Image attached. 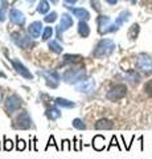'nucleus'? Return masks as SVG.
<instances>
[{"instance_id":"obj_1","label":"nucleus","mask_w":152,"mask_h":159,"mask_svg":"<svg viewBox=\"0 0 152 159\" xmlns=\"http://www.w3.org/2000/svg\"><path fill=\"white\" fill-rule=\"evenodd\" d=\"M115 51V43L110 39H103L98 43V45L94 49V57L97 58H102V57H107Z\"/></svg>"},{"instance_id":"obj_2","label":"nucleus","mask_w":152,"mask_h":159,"mask_svg":"<svg viewBox=\"0 0 152 159\" xmlns=\"http://www.w3.org/2000/svg\"><path fill=\"white\" fill-rule=\"evenodd\" d=\"M86 77V72L83 70L82 68H76V69H70L63 73V81L67 82V84H78L82 80H85Z\"/></svg>"},{"instance_id":"obj_3","label":"nucleus","mask_w":152,"mask_h":159,"mask_svg":"<svg viewBox=\"0 0 152 159\" xmlns=\"http://www.w3.org/2000/svg\"><path fill=\"white\" fill-rule=\"evenodd\" d=\"M15 127L20 129V130H29L33 127L32 118L29 116V113L27 110H23L15 119Z\"/></svg>"},{"instance_id":"obj_4","label":"nucleus","mask_w":152,"mask_h":159,"mask_svg":"<svg viewBox=\"0 0 152 159\" xmlns=\"http://www.w3.org/2000/svg\"><path fill=\"white\" fill-rule=\"evenodd\" d=\"M97 23H98V32H99L101 34H106V33L118 31L115 24H112L110 17H107V16H99L97 20Z\"/></svg>"},{"instance_id":"obj_5","label":"nucleus","mask_w":152,"mask_h":159,"mask_svg":"<svg viewBox=\"0 0 152 159\" xmlns=\"http://www.w3.org/2000/svg\"><path fill=\"white\" fill-rule=\"evenodd\" d=\"M127 94V88L126 85H123V84H118V85L115 86H112L109 92H107L106 94V97L109 101H112V102H115V101H119V99H122L124 96Z\"/></svg>"},{"instance_id":"obj_6","label":"nucleus","mask_w":152,"mask_h":159,"mask_svg":"<svg viewBox=\"0 0 152 159\" xmlns=\"http://www.w3.org/2000/svg\"><path fill=\"white\" fill-rule=\"evenodd\" d=\"M136 66L144 74H152V58L145 53H140L136 58Z\"/></svg>"},{"instance_id":"obj_7","label":"nucleus","mask_w":152,"mask_h":159,"mask_svg":"<svg viewBox=\"0 0 152 159\" xmlns=\"http://www.w3.org/2000/svg\"><path fill=\"white\" fill-rule=\"evenodd\" d=\"M23 105V101L21 98L16 96V94H12V96H9L6 98V102H4V109H6L7 113H15L16 110H19V107Z\"/></svg>"},{"instance_id":"obj_8","label":"nucleus","mask_w":152,"mask_h":159,"mask_svg":"<svg viewBox=\"0 0 152 159\" xmlns=\"http://www.w3.org/2000/svg\"><path fill=\"white\" fill-rule=\"evenodd\" d=\"M41 76L46 80V85L50 89H56L58 86V82H60V74L54 70H45V72H38Z\"/></svg>"},{"instance_id":"obj_9","label":"nucleus","mask_w":152,"mask_h":159,"mask_svg":"<svg viewBox=\"0 0 152 159\" xmlns=\"http://www.w3.org/2000/svg\"><path fill=\"white\" fill-rule=\"evenodd\" d=\"M95 89V81L94 80H82L78 84H76V90L80 93H85V94H90L94 92Z\"/></svg>"},{"instance_id":"obj_10","label":"nucleus","mask_w":152,"mask_h":159,"mask_svg":"<svg viewBox=\"0 0 152 159\" xmlns=\"http://www.w3.org/2000/svg\"><path fill=\"white\" fill-rule=\"evenodd\" d=\"M73 25V19L72 16H69L67 13H63L61 16V21H60V25L57 27V37L58 39H62V32H65L66 29H69Z\"/></svg>"},{"instance_id":"obj_11","label":"nucleus","mask_w":152,"mask_h":159,"mask_svg":"<svg viewBox=\"0 0 152 159\" xmlns=\"http://www.w3.org/2000/svg\"><path fill=\"white\" fill-rule=\"evenodd\" d=\"M12 40H13V43L16 44V45H19L23 49H28V48L33 47V41L31 39L27 37V36H21V34H19V33H13L12 34Z\"/></svg>"},{"instance_id":"obj_12","label":"nucleus","mask_w":152,"mask_h":159,"mask_svg":"<svg viewBox=\"0 0 152 159\" xmlns=\"http://www.w3.org/2000/svg\"><path fill=\"white\" fill-rule=\"evenodd\" d=\"M11 62H12V65L15 68V70L20 74V76H23L24 78H27V80H33V74L29 72V69H27V66L23 65L21 61H19V60H12Z\"/></svg>"},{"instance_id":"obj_13","label":"nucleus","mask_w":152,"mask_h":159,"mask_svg":"<svg viewBox=\"0 0 152 159\" xmlns=\"http://www.w3.org/2000/svg\"><path fill=\"white\" fill-rule=\"evenodd\" d=\"M9 20H11L13 24H16V25H24V23H25V16L23 15L21 11L13 8V9H11V12H9Z\"/></svg>"},{"instance_id":"obj_14","label":"nucleus","mask_w":152,"mask_h":159,"mask_svg":"<svg viewBox=\"0 0 152 159\" xmlns=\"http://www.w3.org/2000/svg\"><path fill=\"white\" fill-rule=\"evenodd\" d=\"M28 32L33 39L40 37V33L42 32V23L41 21H33L31 25L28 27Z\"/></svg>"},{"instance_id":"obj_15","label":"nucleus","mask_w":152,"mask_h":159,"mask_svg":"<svg viewBox=\"0 0 152 159\" xmlns=\"http://www.w3.org/2000/svg\"><path fill=\"white\" fill-rule=\"evenodd\" d=\"M91 146H93V148H94V150L102 151V150L105 148V137L101 135V134H97V135L93 138Z\"/></svg>"},{"instance_id":"obj_16","label":"nucleus","mask_w":152,"mask_h":159,"mask_svg":"<svg viewBox=\"0 0 152 159\" xmlns=\"http://www.w3.org/2000/svg\"><path fill=\"white\" fill-rule=\"evenodd\" d=\"M130 16H131V12H130V11H123V12H120V13H119V16L116 17L115 23H114V24H115V27L119 29V28L127 21V20L130 19Z\"/></svg>"},{"instance_id":"obj_17","label":"nucleus","mask_w":152,"mask_h":159,"mask_svg":"<svg viewBox=\"0 0 152 159\" xmlns=\"http://www.w3.org/2000/svg\"><path fill=\"white\" fill-rule=\"evenodd\" d=\"M114 127V123L109 119H99L97 123H95V129L97 130H111Z\"/></svg>"},{"instance_id":"obj_18","label":"nucleus","mask_w":152,"mask_h":159,"mask_svg":"<svg viewBox=\"0 0 152 159\" xmlns=\"http://www.w3.org/2000/svg\"><path fill=\"white\" fill-rule=\"evenodd\" d=\"M45 116L48 119H50V121H56V119H58L61 117V111L58 110L57 107H49L45 111Z\"/></svg>"},{"instance_id":"obj_19","label":"nucleus","mask_w":152,"mask_h":159,"mask_svg":"<svg viewBox=\"0 0 152 159\" xmlns=\"http://www.w3.org/2000/svg\"><path fill=\"white\" fill-rule=\"evenodd\" d=\"M78 33H80L82 37H87L90 34V28L86 24L85 20H81L80 24H78Z\"/></svg>"},{"instance_id":"obj_20","label":"nucleus","mask_w":152,"mask_h":159,"mask_svg":"<svg viewBox=\"0 0 152 159\" xmlns=\"http://www.w3.org/2000/svg\"><path fill=\"white\" fill-rule=\"evenodd\" d=\"M73 13H74V16H77L80 20H85L86 21V20L90 19V13L83 8H74L73 9Z\"/></svg>"},{"instance_id":"obj_21","label":"nucleus","mask_w":152,"mask_h":159,"mask_svg":"<svg viewBox=\"0 0 152 159\" xmlns=\"http://www.w3.org/2000/svg\"><path fill=\"white\" fill-rule=\"evenodd\" d=\"M124 78L128 81L130 84H138L139 81H140V76L136 72H134V70H130V72H127V73H124Z\"/></svg>"},{"instance_id":"obj_22","label":"nucleus","mask_w":152,"mask_h":159,"mask_svg":"<svg viewBox=\"0 0 152 159\" xmlns=\"http://www.w3.org/2000/svg\"><path fill=\"white\" fill-rule=\"evenodd\" d=\"M54 102H56L60 107H74V106H76L74 102H72V101H69V99H66V98H61V97L56 98Z\"/></svg>"},{"instance_id":"obj_23","label":"nucleus","mask_w":152,"mask_h":159,"mask_svg":"<svg viewBox=\"0 0 152 159\" xmlns=\"http://www.w3.org/2000/svg\"><path fill=\"white\" fill-rule=\"evenodd\" d=\"M139 31H140L139 24H132L131 28H130V31H128V37H130V40H135L136 37H138Z\"/></svg>"},{"instance_id":"obj_24","label":"nucleus","mask_w":152,"mask_h":159,"mask_svg":"<svg viewBox=\"0 0 152 159\" xmlns=\"http://www.w3.org/2000/svg\"><path fill=\"white\" fill-rule=\"evenodd\" d=\"M37 11L38 13H46L49 11V3L46 2V0H40V3H38V7H37Z\"/></svg>"},{"instance_id":"obj_25","label":"nucleus","mask_w":152,"mask_h":159,"mask_svg":"<svg viewBox=\"0 0 152 159\" xmlns=\"http://www.w3.org/2000/svg\"><path fill=\"white\" fill-rule=\"evenodd\" d=\"M48 45H49V48H50V51H53V52H56V53H61L62 52V47L57 41H54V40L49 41Z\"/></svg>"},{"instance_id":"obj_26","label":"nucleus","mask_w":152,"mask_h":159,"mask_svg":"<svg viewBox=\"0 0 152 159\" xmlns=\"http://www.w3.org/2000/svg\"><path fill=\"white\" fill-rule=\"evenodd\" d=\"M27 148V142L21 138H16V150L17 151H24Z\"/></svg>"},{"instance_id":"obj_27","label":"nucleus","mask_w":152,"mask_h":159,"mask_svg":"<svg viewBox=\"0 0 152 159\" xmlns=\"http://www.w3.org/2000/svg\"><path fill=\"white\" fill-rule=\"evenodd\" d=\"M73 126H74L77 130H85V129H86V125L83 123V121H82V119H80V118L73 119Z\"/></svg>"},{"instance_id":"obj_28","label":"nucleus","mask_w":152,"mask_h":159,"mask_svg":"<svg viewBox=\"0 0 152 159\" xmlns=\"http://www.w3.org/2000/svg\"><path fill=\"white\" fill-rule=\"evenodd\" d=\"M52 34H53V29H52V27H46L45 29H44L42 40H44V41H48V40L52 37Z\"/></svg>"},{"instance_id":"obj_29","label":"nucleus","mask_w":152,"mask_h":159,"mask_svg":"<svg viewBox=\"0 0 152 159\" xmlns=\"http://www.w3.org/2000/svg\"><path fill=\"white\" fill-rule=\"evenodd\" d=\"M4 150H6V151H11L12 150V148H13V142L11 141V139H8L6 135H4Z\"/></svg>"},{"instance_id":"obj_30","label":"nucleus","mask_w":152,"mask_h":159,"mask_svg":"<svg viewBox=\"0 0 152 159\" xmlns=\"http://www.w3.org/2000/svg\"><path fill=\"white\" fill-rule=\"evenodd\" d=\"M50 146H53V147H56V150L57 151H60L61 150V147H58L57 146V143H56V141H54V137L53 135H50V138H49V141H48V145H46V147H45V150H48Z\"/></svg>"},{"instance_id":"obj_31","label":"nucleus","mask_w":152,"mask_h":159,"mask_svg":"<svg viewBox=\"0 0 152 159\" xmlns=\"http://www.w3.org/2000/svg\"><path fill=\"white\" fill-rule=\"evenodd\" d=\"M61 150H65V151H70V150H72V145H70V141H69V139H63V141H62Z\"/></svg>"},{"instance_id":"obj_32","label":"nucleus","mask_w":152,"mask_h":159,"mask_svg":"<svg viewBox=\"0 0 152 159\" xmlns=\"http://www.w3.org/2000/svg\"><path fill=\"white\" fill-rule=\"evenodd\" d=\"M112 146H116V147H118V148H119V150H120V146H119V143H118L116 135H112V137H111V141H110V145L107 146V150H110V148H111Z\"/></svg>"},{"instance_id":"obj_33","label":"nucleus","mask_w":152,"mask_h":159,"mask_svg":"<svg viewBox=\"0 0 152 159\" xmlns=\"http://www.w3.org/2000/svg\"><path fill=\"white\" fill-rule=\"evenodd\" d=\"M56 19H57V13L56 12H52V13H49L48 16H45V19H44V20H45L46 23H53Z\"/></svg>"},{"instance_id":"obj_34","label":"nucleus","mask_w":152,"mask_h":159,"mask_svg":"<svg viewBox=\"0 0 152 159\" xmlns=\"http://www.w3.org/2000/svg\"><path fill=\"white\" fill-rule=\"evenodd\" d=\"M74 150L76 151H80V150H82V141H78V139L74 137Z\"/></svg>"},{"instance_id":"obj_35","label":"nucleus","mask_w":152,"mask_h":159,"mask_svg":"<svg viewBox=\"0 0 152 159\" xmlns=\"http://www.w3.org/2000/svg\"><path fill=\"white\" fill-rule=\"evenodd\" d=\"M144 89H145V92L150 94V96H152V80L151 81H148L145 84V86H144Z\"/></svg>"},{"instance_id":"obj_36","label":"nucleus","mask_w":152,"mask_h":159,"mask_svg":"<svg viewBox=\"0 0 152 159\" xmlns=\"http://www.w3.org/2000/svg\"><path fill=\"white\" fill-rule=\"evenodd\" d=\"M6 19V4H3L2 8H0V21Z\"/></svg>"},{"instance_id":"obj_37","label":"nucleus","mask_w":152,"mask_h":159,"mask_svg":"<svg viewBox=\"0 0 152 159\" xmlns=\"http://www.w3.org/2000/svg\"><path fill=\"white\" fill-rule=\"evenodd\" d=\"M63 58H65V61H73V60H76V58H80V56H70V54H66Z\"/></svg>"},{"instance_id":"obj_38","label":"nucleus","mask_w":152,"mask_h":159,"mask_svg":"<svg viewBox=\"0 0 152 159\" xmlns=\"http://www.w3.org/2000/svg\"><path fill=\"white\" fill-rule=\"evenodd\" d=\"M63 2H65L66 4H70V6H72V4H76L77 3V0H63Z\"/></svg>"},{"instance_id":"obj_39","label":"nucleus","mask_w":152,"mask_h":159,"mask_svg":"<svg viewBox=\"0 0 152 159\" xmlns=\"http://www.w3.org/2000/svg\"><path fill=\"white\" fill-rule=\"evenodd\" d=\"M107 3L111 4V6H114V4H116V3H118V0H107Z\"/></svg>"},{"instance_id":"obj_40","label":"nucleus","mask_w":152,"mask_h":159,"mask_svg":"<svg viewBox=\"0 0 152 159\" xmlns=\"http://www.w3.org/2000/svg\"><path fill=\"white\" fill-rule=\"evenodd\" d=\"M0 77H3V78H6V74H4L2 70H0Z\"/></svg>"},{"instance_id":"obj_41","label":"nucleus","mask_w":152,"mask_h":159,"mask_svg":"<svg viewBox=\"0 0 152 159\" xmlns=\"http://www.w3.org/2000/svg\"><path fill=\"white\" fill-rule=\"evenodd\" d=\"M0 101H2V94H0Z\"/></svg>"},{"instance_id":"obj_42","label":"nucleus","mask_w":152,"mask_h":159,"mask_svg":"<svg viewBox=\"0 0 152 159\" xmlns=\"http://www.w3.org/2000/svg\"><path fill=\"white\" fill-rule=\"evenodd\" d=\"M52 2H54V0H52Z\"/></svg>"}]
</instances>
